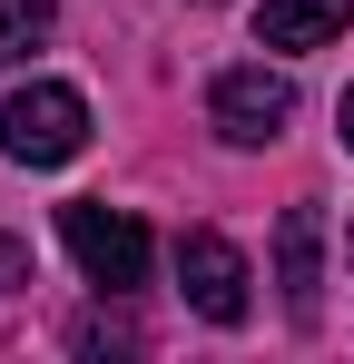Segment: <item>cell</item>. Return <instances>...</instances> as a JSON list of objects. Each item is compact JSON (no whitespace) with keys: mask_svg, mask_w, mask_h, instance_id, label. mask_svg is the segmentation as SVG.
Segmentation results:
<instances>
[{"mask_svg":"<svg viewBox=\"0 0 354 364\" xmlns=\"http://www.w3.org/2000/svg\"><path fill=\"white\" fill-rule=\"evenodd\" d=\"M89 148V99L69 79H20L0 99V158L10 168H69Z\"/></svg>","mask_w":354,"mask_h":364,"instance_id":"obj_1","label":"cell"},{"mask_svg":"<svg viewBox=\"0 0 354 364\" xmlns=\"http://www.w3.org/2000/svg\"><path fill=\"white\" fill-rule=\"evenodd\" d=\"M59 237H69L79 276H89L99 296L148 286V227H138L128 207H109V197H69V207H59Z\"/></svg>","mask_w":354,"mask_h":364,"instance_id":"obj_2","label":"cell"},{"mask_svg":"<svg viewBox=\"0 0 354 364\" xmlns=\"http://www.w3.org/2000/svg\"><path fill=\"white\" fill-rule=\"evenodd\" d=\"M207 119H217V138H227V148H266V138H286V119H295V79H286V69H266V60L217 69Z\"/></svg>","mask_w":354,"mask_h":364,"instance_id":"obj_3","label":"cell"},{"mask_svg":"<svg viewBox=\"0 0 354 364\" xmlns=\"http://www.w3.org/2000/svg\"><path fill=\"white\" fill-rule=\"evenodd\" d=\"M177 286H187V305H197L207 325H246V315H256V296H246L256 276H246V256H236L217 227H187V237H177Z\"/></svg>","mask_w":354,"mask_h":364,"instance_id":"obj_4","label":"cell"},{"mask_svg":"<svg viewBox=\"0 0 354 364\" xmlns=\"http://www.w3.org/2000/svg\"><path fill=\"white\" fill-rule=\"evenodd\" d=\"M276 286H286L295 325L325 315V217H315V207H286V217H276Z\"/></svg>","mask_w":354,"mask_h":364,"instance_id":"obj_5","label":"cell"},{"mask_svg":"<svg viewBox=\"0 0 354 364\" xmlns=\"http://www.w3.org/2000/svg\"><path fill=\"white\" fill-rule=\"evenodd\" d=\"M354 0H266L256 10V50H325V40H345Z\"/></svg>","mask_w":354,"mask_h":364,"instance_id":"obj_6","label":"cell"},{"mask_svg":"<svg viewBox=\"0 0 354 364\" xmlns=\"http://www.w3.org/2000/svg\"><path fill=\"white\" fill-rule=\"evenodd\" d=\"M59 30V0H0V60H30Z\"/></svg>","mask_w":354,"mask_h":364,"instance_id":"obj_7","label":"cell"},{"mask_svg":"<svg viewBox=\"0 0 354 364\" xmlns=\"http://www.w3.org/2000/svg\"><path fill=\"white\" fill-rule=\"evenodd\" d=\"M69 345H79V355H138V335H128V325H109V315L69 325Z\"/></svg>","mask_w":354,"mask_h":364,"instance_id":"obj_8","label":"cell"},{"mask_svg":"<svg viewBox=\"0 0 354 364\" xmlns=\"http://www.w3.org/2000/svg\"><path fill=\"white\" fill-rule=\"evenodd\" d=\"M10 286H30V246L20 237H0V296H10Z\"/></svg>","mask_w":354,"mask_h":364,"instance_id":"obj_9","label":"cell"},{"mask_svg":"<svg viewBox=\"0 0 354 364\" xmlns=\"http://www.w3.org/2000/svg\"><path fill=\"white\" fill-rule=\"evenodd\" d=\"M335 128H345V148H354V89H345V109H335Z\"/></svg>","mask_w":354,"mask_h":364,"instance_id":"obj_10","label":"cell"},{"mask_svg":"<svg viewBox=\"0 0 354 364\" xmlns=\"http://www.w3.org/2000/svg\"><path fill=\"white\" fill-rule=\"evenodd\" d=\"M345 246H354V227H345Z\"/></svg>","mask_w":354,"mask_h":364,"instance_id":"obj_11","label":"cell"}]
</instances>
